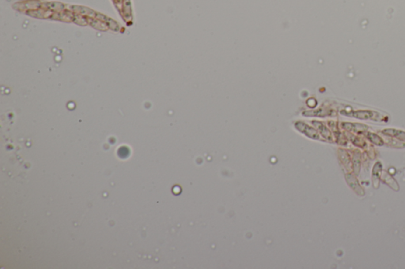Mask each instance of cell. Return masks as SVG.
Wrapping results in <instances>:
<instances>
[{
    "mask_svg": "<svg viewBox=\"0 0 405 269\" xmlns=\"http://www.w3.org/2000/svg\"><path fill=\"white\" fill-rule=\"evenodd\" d=\"M392 133H389V132L384 131L385 132V134H389V135H392V136H395V137H397L398 138H400V140H404L405 141V134L404 133H402V132L400 131H396V130H389Z\"/></svg>",
    "mask_w": 405,
    "mask_h": 269,
    "instance_id": "cell-3",
    "label": "cell"
},
{
    "mask_svg": "<svg viewBox=\"0 0 405 269\" xmlns=\"http://www.w3.org/2000/svg\"><path fill=\"white\" fill-rule=\"evenodd\" d=\"M369 137V139L372 142H374V144L376 145H383V141H382V140L377 136L376 134H370L368 135Z\"/></svg>",
    "mask_w": 405,
    "mask_h": 269,
    "instance_id": "cell-2",
    "label": "cell"
},
{
    "mask_svg": "<svg viewBox=\"0 0 405 269\" xmlns=\"http://www.w3.org/2000/svg\"><path fill=\"white\" fill-rule=\"evenodd\" d=\"M372 114H374V113L370 111H358L355 112L354 116L359 118H370L371 116H374Z\"/></svg>",
    "mask_w": 405,
    "mask_h": 269,
    "instance_id": "cell-1",
    "label": "cell"
}]
</instances>
